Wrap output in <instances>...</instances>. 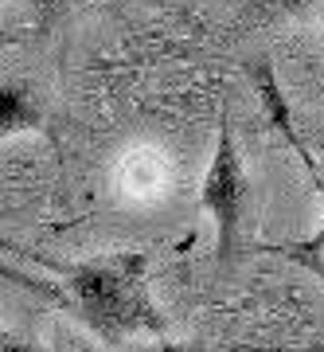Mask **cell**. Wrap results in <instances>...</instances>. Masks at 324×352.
Here are the masks:
<instances>
[{
  "label": "cell",
  "instance_id": "1",
  "mask_svg": "<svg viewBox=\"0 0 324 352\" xmlns=\"http://www.w3.org/2000/svg\"><path fill=\"white\" fill-rule=\"evenodd\" d=\"M0 274L20 282L24 289L55 302L67 317H75L78 325H86L90 333L106 344H121V340L137 337V333H157L164 337V314L157 309L149 294V263L137 251L106 254V258H90L78 266H62L59 282L47 278H27L16 270Z\"/></svg>",
  "mask_w": 324,
  "mask_h": 352
},
{
  "label": "cell",
  "instance_id": "2",
  "mask_svg": "<svg viewBox=\"0 0 324 352\" xmlns=\"http://www.w3.org/2000/svg\"><path fill=\"white\" fill-rule=\"evenodd\" d=\"M246 196H250V184H246V168H242V153H238L231 113L223 110L211 164H207V176H203V188H200V208L215 219V258H219L223 270L238 254Z\"/></svg>",
  "mask_w": 324,
  "mask_h": 352
},
{
  "label": "cell",
  "instance_id": "3",
  "mask_svg": "<svg viewBox=\"0 0 324 352\" xmlns=\"http://www.w3.org/2000/svg\"><path fill=\"white\" fill-rule=\"evenodd\" d=\"M246 75H250V82H254V90H258V98H262L266 113H270V122H274V126L281 129V138H286L289 145L301 153V161H305V168H309L312 180H321V173H316V161L309 157L305 141H301L297 129H293V113H289V102H286V94H281V87H277V75H274V67H270V59H250V63H246Z\"/></svg>",
  "mask_w": 324,
  "mask_h": 352
},
{
  "label": "cell",
  "instance_id": "4",
  "mask_svg": "<svg viewBox=\"0 0 324 352\" xmlns=\"http://www.w3.org/2000/svg\"><path fill=\"white\" fill-rule=\"evenodd\" d=\"M39 122H43V110H39L36 94L24 82L4 78L0 82V141L27 133V129H39Z\"/></svg>",
  "mask_w": 324,
  "mask_h": 352
},
{
  "label": "cell",
  "instance_id": "5",
  "mask_svg": "<svg viewBox=\"0 0 324 352\" xmlns=\"http://www.w3.org/2000/svg\"><path fill=\"white\" fill-rule=\"evenodd\" d=\"M316 192H321V227L316 235L305 243H289V247H277V254H321L324 251V180H316Z\"/></svg>",
  "mask_w": 324,
  "mask_h": 352
},
{
  "label": "cell",
  "instance_id": "6",
  "mask_svg": "<svg viewBox=\"0 0 324 352\" xmlns=\"http://www.w3.org/2000/svg\"><path fill=\"white\" fill-rule=\"evenodd\" d=\"M254 12H266V16H293V12H305L321 0H246Z\"/></svg>",
  "mask_w": 324,
  "mask_h": 352
},
{
  "label": "cell",
  "instance_id": "7",
  "mask_svg": "<svg viewBox=\"0 0 324 352\" xmlns=\"http://www.w3.org/2000/svg\"><path fill=\"white\" fill-rule=\"evenodd\" d=\"M0 352H55V349H47V344H36V340L16 337V333H8V329H0Z\"/></svg>",
  "mask_w": 324,
  "mask_h": 352
},
{
  "label": "cell",
  "instance_id": "8",
  "mask_svg": "<svg viewBox=\"0 0 324 352\" xmlns=\"http://www.w3.org/2000/svg\"><path fill=\"white\" fill-rule=\"evenodd\" d=\"M286 258H293V263H301L305 270H312V274L324 282V251L321 254H286Z\"/></svg>",
  "mask_w": 324,
  "mask_h": 352
},
{
  "label": "cell",
  "instance_id": "9",
  "mask_svg": "<svg viewBox=\"0 0 324 352\" xmlns=\"http://www.w3.org/2000/svg\"><path fill=\"white\" fill-rule=\"evenodd\" d=\"M145 352H203V349H196V344H180V340H157V344H149Z\"/></svg>",
  "mask_w": 324,
  "mask_h": 352
},
{
  "label": "cell",
  "instance_id": "10",
  "mask_svg": "<svg viewBox=\"0 0 324 352\" xmlns=\"http://www.w3.org/2000/svg\"><path fill=\"white\" fill-rule=\"evenodd\" d=\"M312 149H316V157L324 161V133H316V138H312Z\"/></svg>",
  "mask_w": 324,
  "mask_h": 352
},
{
  "label": "cell",
  "instance_id": "11",
  "mask_svg": "<svg viewBox=\"0 0 324 352\" xmlns=\"http://www.w3.org/2000/svg\"><path fill=\"white\" fill-rule=\"evenodd\" d=\"M297 352H324V340H316V344H305V349H297Z\"/></svg>",
  "mask_w": 324,
  "mask_h": 352
},
{
  "label": "cell",
  "instance_id": "12",
  "mask_svg": "<svg viewBox=\"0 0 324 352\" xmlns=\"http://www.w3.org/2000/svg\"><path fill=\"white\" fill-rule=\"evenodd\" d=\"M78 352H94V349H90V344H78Z\"/></svg>",
  "mask_w": 324,
  "mask_h": 352
}]
</instances>
